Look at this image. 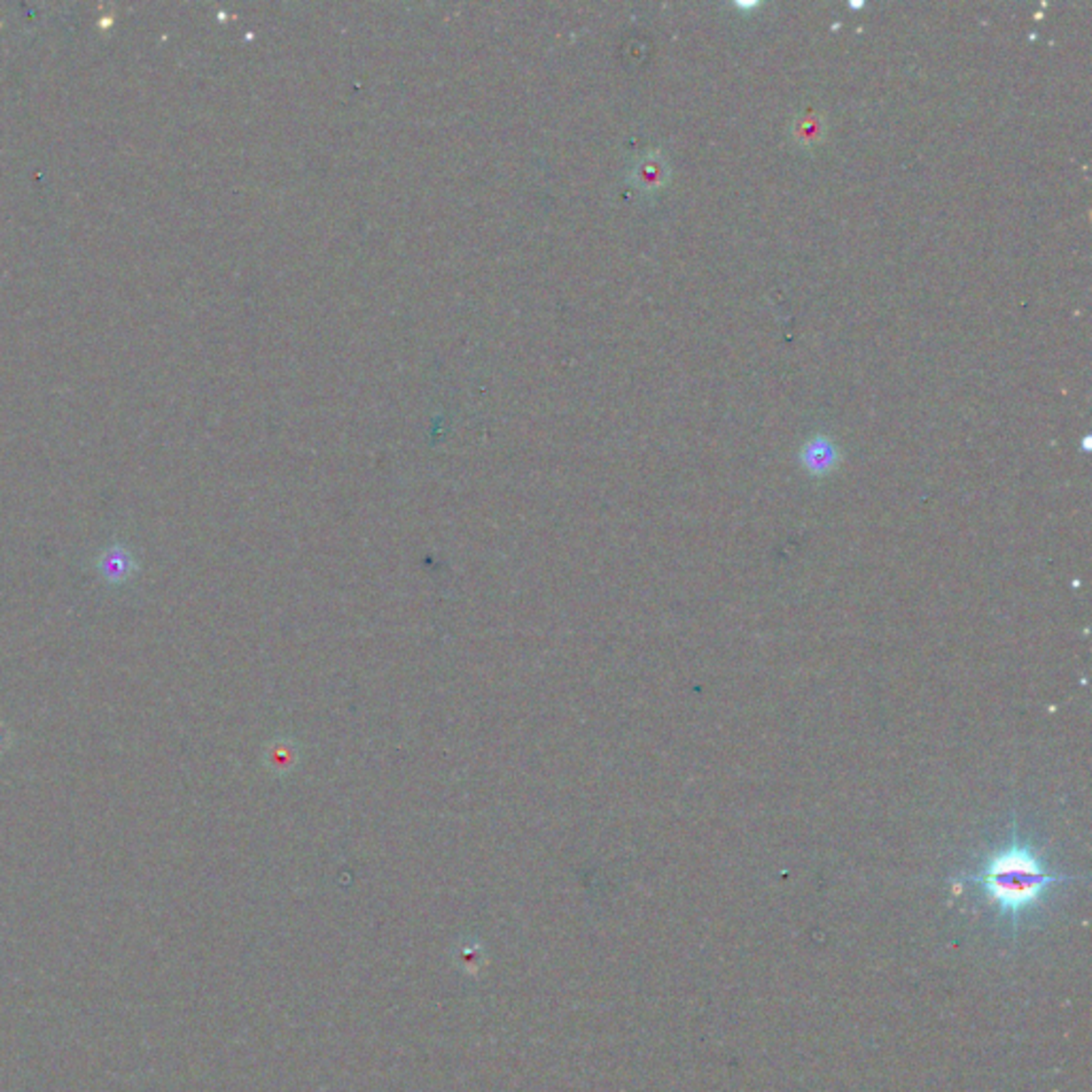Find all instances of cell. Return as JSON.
Instances as JSON below:
<instances>
[{"instance_id": "obj_2", "label": "cell", "mask_w": 1092, "mask_h": 1092, "mask_svg": "<svg viewBox=\"0 0 1092 1092\" xmlns=\"http://www.w3.org/2000/svg\"><path fill=\"white\" fill-rule=\"evenodd\" d=\"M838 459H841V453H838L837 446H834L832 440H828L826 435H815L813 440H808L800 453L802 465H805V470L813 476L831 474L834 467L838 465Z\"/></svg>"}, {"instance_id": "obj_3", "label": "cell", "mask_w": 1092, "mask_h": 1092, "mask_svg": "<svg viewBox=\"0 0 1092 1092\" xmlns=\"http://www.w3.org/2000/svg\"><path fill=\"white\" fill-rule=\"evenodd\" d=\"M668 177H670V167L664 156H659V154L644 156V159H640L636 162V167L632 169V180L634 183H636L638 191H643V192L659 191V188L668 182Z\"/></svg>"}, {"instance_id": "obj_1", "label": "cell", "mask_w": 1092, "mask_h": 1092, "mask_svg": "<svg viewBox=\"0 0 1092 1092\" xmlns=\"http://www.w3.org/2000/svg\"><path fill=\"white\" fill-rule=\"evenodd\" d=\"M1081 877L1057 873L1049 869L1041 849L1011 823L1010 837L979 860L973 873H963L958 881L975 885L994 907L1001 920L1016 934L1024 917L1035 913L1057 885L1073 884Z\"/></svg>"}, {"instance_id": "obj_4", "label": "cell", "mask_w": 1092, "mask_h": 1092, "mask_svg": "<svg viewBox=\"0 0 1092 1092\" xmlns=\"http://www.w3.org/2000/svg\"><path fill=\"white\" fill-rule=\"evenodd\" d=\"M794 136L802 145L817 144L823 136V120L813 113H805L794 122Z\"/></svg>"}]
</instances>
